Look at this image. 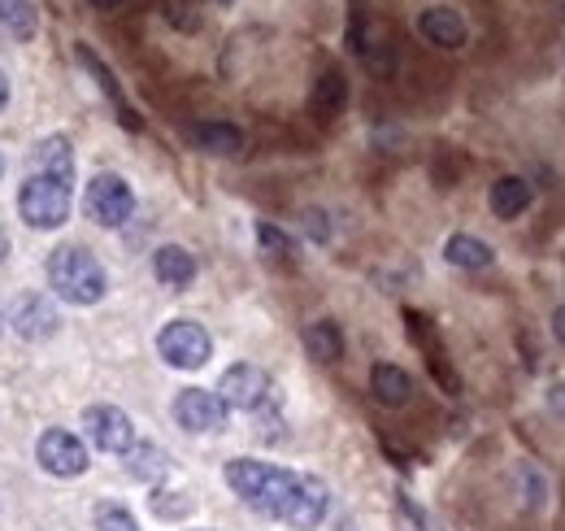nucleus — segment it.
Wrapping results in <instances>:
<instances>
[{
  "mask_svg": "<svg viewBox=\"0 0 565 531\" xmlns=\"http://www.w3.org/2000/svg\"><path fill=\"white\" fill-rule=\"evenodd\" d=\"M218 393L230 409H261L270 393H274V384H270V375L261 371V366H248V362H239V366H230L223 375V384H218Z\"/></svg>",
  "mask_w": 565,
  "mask_h": 531,
  "instance_id": "obj_10",
  "label": "nucleus"
},
{
  "mask_svg": "<svg viewBox=\"0 0 565 531\" xmlns=\"http://www.w3.org/2000/svg\"><path fill=\"white\" fill-rule=\"evenodd\" d=\"M549 409L565 418V384H549Z\"/></svg>",
  "mask_w": 565,
  "mask_h": 531,
  "instance_id": "obj_27",
  "label": "nucleus"
},
{
  "mask_svg": "<svg viewBox=\"0 0 565 531\" xmlns=\"http://www.w3.org/2000/svg\"><path fill=\"white\" fill-rule=\"evenodd\" d=\"M39 26V13L31 0H0V31L13 39H31Z\"/></svg>",
  "mask_w": 565,
  "mask_h": 531,
  "instance_id": "obj_21",
  "label": "nucleus"
},
{
  "mask_svg": "<svg viewBox=\"0 0 565 531\" xmlns=\"http://www.w3.org/2000/svg\"><path fill=\"white\" fill-rule=\"evenodd\" d=\"M79 66H83V70L97 79V88L105 92V101H110L113 110H117V123H122L126 132H144V123H139V114L126 105V97H122V88H117L113 70L105 66V61H101V57H97V53H92V48H88V44H79Z\"/></svg>",
  "mask_w": 565,
  "mask_h": 531,
  "instance_id": "obj_12",
  "label": "nucleus"
},
{
  "mask_svg": "<svg viewBox=\"0 0 565 531\" xmlns=\"http://www.w3.org/2000/svg\"><path fill=\"white\" fill-rule=\"evenodd\" d=\"M48 287L53 296H61L66 305H97L110 292V274L88 249L79 245H61L48 253Z\"/></svg>",
  "mask_w": 565,
  "mask_h": 531,
  "instance_id": "obj_2",
  "label": "nucleus"
},
{
  "mask_svg": "<svg viewBox=\"0 0 565 531\" xmlns=\"http://www.w3.org/2000/svg\"><path fill=\"white\" fill-rule=\"evenodd\" d=\"M444 262L456 266V270H487V266L496 262V253H491L487 240L456 231V236H449V245H444Z\"/></svg>",
  "mask_w": 565,
  "mask_h": 531,
  "instance_id": "obj_19",
  "label": "nucleus"
},
{
  "mask_svg": "<svg viewBox=\"0 0 565 531\" xmlns=\"http://www.w3.org/2000/svg\"><path fill=\"white\" fill-rule=\"evenodd\" d=\"M305 349H309V358L314 362H323V366H331L343 358V336H339V327L331 318H318V323H309L305 327Z\"/></svg>",
  "mask_w": 565,
  "mask_h": 531,
  "instance_id": "obj_20",
  "label": "nucleus"
},
{
  "mask_svg": "<svg viewBox=\"0 0 565 531\" xmlns=\"http://www.w3.org/2000/svg\"><path fill=\"white\" fill-rule=\"evenodd\" d=\"M226 414H230V405L210 388H183L174 397V422L183 431H196V436L201 431H223Z\"/></svg>",
  "mask_w": 565,
  "mask_h": 531,
  "instance_id": "obj_8",
  "label": "nucleus"
},
{
  "mask_svg": "<svg viewBox=\"0 0 565 531\" xmlns=\"http://www.w3.org/2000/svg\"><path fill=\"white\" fill-rule=\"evenodd\" d=\"M92 523H97V531H139L135 515L126 506H117V501H101L97 515H92Z\"/></svg>",
  "mask_w": 565,
  "mask_h": 531,
  "instance_id": "obj_23",
  "label": "nucleus"
},
{
  "mask_svg": "<svg viewBox=\"0 0 565 531\" xmlns=\"http://www.w3.org/2000/svg\"><path fill=\"white\" fill-rule=\"evenodd\" d=\"M0 174H4V157H0Z\"/></svg>",
  "mask_w": 565,
  "mask_h": 531,
  "instance_id": "obj_34",
  "label": "nucleus"
},
{
  "mask_svg": "<svg viewBox=\"0 0 565 531\" xmlns=\"http://www.w3.org/2000/svg\"><path fill=\"white\" fill-rule=\"evenodd\" d=\"M35 457H39V466H44L48 475H57V479H75V475H83V471L92 466L83 440H79L75 431H61V427H48V431L35 440Z\"/></svg>",
  "mask_w": 565,
  "mask_h": 531,
  "instance_id": "obj_6",
  "label": "nucleus"
},
{
  "mask_svg": "<svg viewBox=\"0 0 565 531\" xmlns=\"http://www.w3.org/2000/svg\"><path fill=\"white\" fill-rule=\"evenodd\" d=\"M309 105H314V114H318L323 123L339 118V114H343V105H348V79H343L339 70H323V75H318V83H314Z\"/></svg>",
  "mask_w": 565,
  "mask_h": 531,
  "instance_id": "obj_18",
  "label": "nucleus"
},
{
  "mask_svg": "<svg viewBox=\"0 0 565 531\" xmlns=\"http://www.w3.org/2000/svg\"><path fill=\"white\" fill-rule=\"evenodd\" d=\"M418 31H422V39L427 44H436V48H465V39H470V31H465V18L449 9V4H431V9H422L418 13Z\"/></svg>",
  "mask_w": 565,
  "mask_h": 531,
  "instance_id": "obj_11",
  "label": "nucleus"
},
{
  "mask_svg": "<svg viewBox=\"0 0 565 531\" xmlns=\"http://www.w3.org/2000/svg\"><path fill=\"white\" fill-rule=\"evenodd\" d=\"M0 331H4V314H0Z\"/></svg>",
  "mask_w": 565,
  "mask_h": 531,
  "instance_id": "obj_33",
  "label": "nucleus"
},
{
  "mask_svg": "<svg viewBox=\"0 0 565 531\" xmlns=\"http://www.w3.org/2000/svg\"><path fill=\"white\" fill-rule=\"evenodd\" d=\"M192 144L201 152H210V157H239L244 152V132L235 123H196Z\"/></svg>",
  "mask_w": 565,
  "mask_h": 531,
  "instance_id": "obj_17",
  "label": "nucleus"
},
{
  "mask_svg": "<svg viewBox=\"0 0 565 531\" xmlns=\"http://www.w3.org/2000/svg\"><path fill=\"white\" fill-rule=\"evenodd\" d=\"M70 205H75V188L66 179H57V174L31 170L22 192H18V214L35 231H57L70 218Z\"/></svg>",
  "mask_w": 565,
  "mask_h": 531,
  "instance_id": "obj_3",
  "label": "nucleus"
},
{
  "mask_svg": "<svg viewBox=\"0 0 565 531\" xmlns=\"http://www.w3.org/2000/svg\"><path fill=\"white\" fill-rule=\"evenodd\" d=\"M157 353H161V362L174 366V371H201V366L214 358V340H210V331H205L201 323L174 318V323L161 327Z\"/></svg>",
  "mask_w": 565,
  "mask_h": 531,
  "instance_id": "obj_4",
  "label": "nucleus"
},
{
  "mask_svg": "<svg viewBox=\"0 0 565 531\" xmlns=\"http://www.w3.org/2000/svg\"><path fill=\"white\" fill-rule=\"evenodd\" d=\"M370 393H374L378 405L400 409V405L414 400V380H409V371H400V366H392V362H378V366L370 371Z\"/></svg>",
  "mask_w": 565,
  "mask_h": 531,
  "instance_id": "obj_14",
  "label": "nucleus"
},
{
  "mask_svg": "<svg viewBox=\"0 0 565 531\" xmlns=\"http://www.w3.org/2000/svg\"><path fill=\"white\" fill-rule=\"evenodd\" d=\"M152 274L166 283V287H188L196 279V258L183 249V245H161L152 253Z\"/></svg>",
  "mask_w": 565,
  "mask_h": 531,
  "instance_id": "obj_16",
  "label": "nucleus"
},
{
  "mask_svg": "<svg viewBox=\"0 0 565 531\" xmlns=\"http://www.w3.org/2000/svg\"><path fill=\"white\" fill-rule=\"evenodd\" d=\"M83 205H88V214H92V223H101V227H122L131 214H135V192H131V183L122 179V174H97L92 183H88V192H83Z\"/></svg>",
  "mask_w": 565,
  "mask_h": 531,
  "instance_id": "obj_5",
  "label": "nucleus"
},
{
  "mask_svg": "<svg viewBox=\"0 0 565 531\" xmlns=\"http://www.w3.org/2000/svg\"><path fill=\"white\" fill-rule=\"evenodd\" d=\"M257 245L270 253V258H296V240L270 223H257Z\"/></svg>",
  "mask_w": 565,
  "mask_h": 531,
  "instance_id": "obj_24",
  "label": "nucleus"
},
{
  "mask_svg": "<svg viewBox=\"0 0 565 531\" xmlns=\"http://www.w3.org/2000/svg\"><path fill=\"white\" fill-rule=\"evenodd\" d=\"M126 457V471L135 475V479H161L166 471H170V457H166V449H157V444H135L131 453H122Z\"/></svg>",
  "mask_w": 565,
  "mask_h": 531,
  "instance_id": "obj_22",
  "label": "nucleus"
},
{
  "mask_svg": "<svg viewBox=\"0 0 565 531\" xmlns=\"http://www.w3.org/2000/svg\"><path fill=\"white\" fill-rule=\"evenodd\" d=\"M0 258H4V231H0Z\"/></svg>",
  "mask_w": 565,
  "mask_h": 531,
  "instance_id": "obj_31",
  "label": "nucleus"
},
{
  "mask_svg": "<svg viewBox=\"0 0 565 531\" xmlns=\"http://www.w3.org/2000/svg\"><path fill=\"white\" fill-rule=\"evenodd\" d=\"M9 323H13V331L22 340H48L61 327V318H57V309H53V301L44 292H22L13 301V309H9Z\"/></svg>",
  "mask_w": 565,
  "mask_h": 531,
  "instance_id": "obj_9",
  "label": "nucleus"
},
{
  "mask_svg": "<svg viewBox=\"0 0 565 531\" xmlns=\"http://www.w3.org/2000/svg\"><path fill=\"white\" fill-rule=\"evenodd\" d=\"M83 431L105 453H131L135 449V422L117 405H88L83 409Z\"/></svg>",
  "mask_w": 565,
  "mask_h": 531,
  "instance_id": "obj_7",
  "label": "nucleus"
},
{
  "mask_svg": "<svg viewBox=\"0 0 565 531\" xmlns=\"http://www.w3.org/2000/svg\"><path fill=\"white\" fill-rule=\"evenodd\" d=\"M214 4H235V0H214Z\"/></svg>",
  "mask_w": 565,
  "mask_h": 531,
  "instance_id": "obj_32",
  "label": "nucleus"
},
{
  "mask_svg": "<svg viewBox=\"0 0 565 531\" xmlns=\"http://www.w3.org/2000/svg\"><path fill=\"white\" fill-rule=\"evenodd\" d=\"M122 0H92V9H101V13H113Z\"/></svg>",
  "mask_w": 565,
  "mask_h": 531,
  "instance_id": "obj_29",
  "label": "nucleus"
},
{
  "mask_svg": "<svg viewBox=\"0 0 565 531\" xmlns=\"http://www.w3.org/2000/svg\"><path fill=\"white\" fill-rule=\"evenodd\" d=\"M531 201H535V192H531V183L522 174H500L491 183V192H487V205H491L496 218H518V214L531 210Z\"/></svg>",
  "mask_w": 565,
  "mask_h": 531,
  "instance_id": "obj_13",
  "label": "nucleus"
},
{
  "mask_svg": "<svg viewBox=\"0 0 565 531\" xmlns=\"http://www.w3.org/2000/svg\"><path fill=\"white\" fill-rule=\"evenodd\" d=\"M31 170H39V174H57V179L75 183V148H70V139H66V135H48V139H39V144H35V152H31Z\"/></svg>",
  "mask_w": 565,
  "mask_h": 531,
  "instance_id": "obj_15",
  "label": "nucleus"
},
{
  "mask_svg": "<svg viewBox=\"0 0 565 531\" xmlns=\"http://www.w3.org/2000/svg\"><path fill=\"white\" fill-rule=\"evenodd\" d=\"M305 227H309V236H314L318 245H327V240H331V223H327V214H323V210H305Z\"/></svg>",
  "mask_w": 565,
  "mask_h": 531,
  "instance_id": "obj_26",
  "label": "nucleus"
},
{
  "mask_svg": "<svg viewBox=\"0 0 565 531\" xmlns=\"http://www.w3.org/2000/svg\"><path fill=\"white\" fill-rule=\"evenodd\" d=\"M226 488L257 515L283 523L292 531H314L327 519L331 493L323 479L287 471V466H270L257 457H230L226 462Z\"/></svg>",
  "mask_w": 565,
  "mask_h": 531,
  "instance_id": "obj_1",
  "label": "nucleus"
},
{
  "mask_svg": "<svg viewBox=\"0 0 565 531\" xmlns=\"http://www.w3.org/2000/svg\"><path fill=\"white\" fill-rule=\"evenodd\" d=\"M161 13L174 31H201V13L192 0H161Z\"/></svg>",
  "mask_w": 565,
  "mask_h": 531,
  "instance_id": "obj_25",
  "label": "nucleus"
},
{
  "mask_svg": "<svg viewBox=\"0 0 565 531\" xmlns=\"http://www.w3.org/2000/svg\"><path fill=\"white\" fill-rule=\"evenodd\" d=\"M4 101H9V79H4V70H0V110H4Z\"/></svg>",
  "mask_w": 565,
  "mask_h": 531,
  "instance_id": "obj_30",
  "label": "nucleus"
},
{
  "mask_svg": "<svg viewBox=\"0 0 565 531\" xmlns=\"http://www.w3.org/2000/svg\"><path fill=\"white\" fill-rule=\"evenodd\" d=\"M553 336L565 344V305H557V309H553Z\"/></svg>",
  "mask_w": 565,
  "mask_h": 531,
  "instance_id": "obj_28",
  "label": "nucleus"
}]
</instances>
